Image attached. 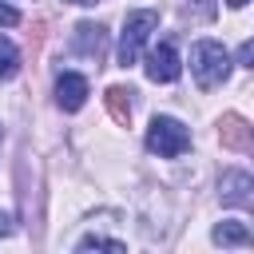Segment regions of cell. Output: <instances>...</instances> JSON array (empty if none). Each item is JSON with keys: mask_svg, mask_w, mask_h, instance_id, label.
<instances>
[{"mask_svg": "<svg viewBox=\"0 0 254 254\" xmlns=\"http://www.w3.org/2000/svg\"><path fill=\"white\" fill-rule=\"evenodd\" d=\"M218 198L226 206H242V210H254V175L250 171H226L218 179Z\"/></svg>", "mask_w": 254, "mask_h": 254, "instance_id": "5", "label": "cell"}, {"mask_svg": "<svg viewBox=\"0 0 254 254\" xmlns=\"http://www.w3.org/2000/svg\"><path fill=\"white\" fill-rule=\"evenodd\" d=\"M183 71V60H179V48L175 40H163L147 52V79L151 83H175Z\"/></svg>", "mask_w": 254, "mask_h": 254, "instance_id": "4", "label": "cell"}, {"mask_svg": "<svg viewBox=\"0 0 254 254\" xmlns=\"http://www.w3.org/2000/svg\"><path fill=\"white\" fill-rule=\"evenodd\" d=\"M4 234H12V218L0 210V238H4Z\"/></svg>", "mask_w": 254, "mask_h": 254, "instance_id": "16", "label": "cell"}, {"mask_svg": "<svg viewBox=\"0 0 254 254\" xmlns=\"http://www.w3.org/2000/svg\"><path fill=\"white\" fill-rule=\"evenodd\" d=\"M20 71V52L8 36H0V79H12Z\"/></svg>", "mask_w": 254, "mask_h": 254, "instance_id": "11", "label": "cell"}, {"mask_svg": "<svg viewBox=\"0 0 254 254\" xmlns=\"http://www.w3.org/2000/svg\"><path fill=\"white\" fill-rule=\"evenodd\" d=\"M238 64H242V67H250V71H254V40H246V44H242V48H238Z\"/></svg>", "mask_w": 254, "mask_h": 254, "instance_id": "15", "label": "cell"}, {"mask_svg": "<svg viewBox=\"0 0 254 254\" xmlns=\"http://www.w3.org/2000/svg\"><path fill=\"white\" fill-rule=\"evenodd\" d=\"M75 250H127V242H119V238H103V234H87V238L75 242Z\"/></svg>", "mask_w": 254, "mask_h": 254, "instance_id": "12", "label": "cell"}, {"mask_svg": "<svg viewBox=\"0 0 254 254\" xmlns=\"http://www.w3.org/2000/svg\"><path fill=\"white\" fill-rule=\"evenodd\" d=\"M190 147V131L171 119V115H155L151 127H147V151L159 155V159H179L183 151Z\"/></svg>", "mask_w": 254, "mask_h": 254, "instance_id": "3", "label": "cell"}, {"mask_svg": "<svg viewBox=\"0 0 254 254\" xmlns=\"http://www.w3.org/2000/svg\"><path fill=\"white\" fill-rule=\"evenodd\" d=\"M103 48H107V32H103V24H91V20L75 24V32H71V52L99 60V56H103Z\"/></svg>", "mask_w": 254, "mask_h": 254, "instance_id": "7", "label": "cell"}, {"mask_svg": "<svg viewBox=\"0 0 254 254\" xmlns=\"http://www.w3.org/2000/svg\"><path fill=\"white\" fill-rule=\"evenodd\" d=\"M218 139L222 147H242V151H254V127H246L238 115H226L218 123Z\"/></svg>", "mask_w": 254, "mask_h": 254, "instance_id": "8", "label": "cell"}, {"mask_svg": "<svg viewBox=\"0 0 254 254\" xmlns=\"http://www.w3.org/2000/svg\"><path fill=\"white\" fill-rule=\"evenodd\" d=\"M131 87H107V107H111V119L115 123H127L131 119Z\"/></svg>", "mask_w": 254, "mask_h": 254, "instance_id": "10", "label": "cell"}, {"mask_svg": "<svg viewBox=\"0 0 254 254\" xmlns=\"http://www.w3.org/2000/svg\"><path fill=\"white\" fill-rule=\"evenodd\" d=\"M155 28H159V12H151V8H139V12H131L123 20V32H119V67L139 64L143 44H147V36Z\"/></svg>", "mask_w": 254, "mask_h": 254, "instance_id": "2", "label": "cell"}, {"mask_svg": "<svg viewBox=\"0 0 254 254\" xmlns=\"http://www.w3.org/2000/svg\"><path fill=\"white\" fill-rule=\"evenodd\" d=\"M183 8H187L190 16H202V20L214 16V0H183Z\"/></svg>", "mask_w": 254, "mask_h": 254, "instance_id": "13", "label": "cell"}, {"mask_svg": "<svg viewBox=\"0 0 254 254\" xmlns=\"http://www.w3.org/2000/svg\"><path fill=\"white\" fill-rule=\"evenodd\" d=\"M0 135H4V131H0Z\"/></svg>", "mask_w": 254, "mask_h": 254, "instance_id": "19", "label": "cell"}, {"mask_svg": "<svg viewBox=\"0 0 254 254\" xmlns=\"http://www.w3.org/2000/svg\"><path fill=\"white\" fill-rule=\"evenodd\" d=\"M190 75H194V83H198L202 91L226 83V75H230V56H226V48H222L218 40H198V44L190 48Z\"/></svg>", "mask_w": 254, "mask_h": 254, "instance_id": "1", "label": "cell"}, {"mask_svg": "<svg viewBox=\"0 0 254 254\" xmlns=\"http://www.w3.org/2000/svg\"><path fill=\"white\" fill-rule=\"evenodd\" d=\"M87 79L79 75V71H60V79H56V103L64 107V111H79L83 103H87Z\"/></svg>", "mask_w": 254, "mask_h": 254, "instance_id": "6", "label": "cell"}, {"mask_svg": "<svg viewBox=\"0 0 254 254\" xmlns=\"http://www.w3.org/2000/svg\"><path fill=\"white\" fill-rule=\"evenodd\" d=\"M210 238H214L218 246H242V242H250V226L226 218V222H218V226L210 230Z\"/></svg>", "mask_w": 254, "mask_h": 254, "instance_id": "9", "label": "cell"}, {"mask_svg": "<svg viewBox=\"0 0 254 254\" xmlns=\"http://www.w3.org/2000/svg\"><path fill=\"white\" fill-rule=\"evenodd\" d=\"M226 4H230V8H242V4H250V0H226Z\"/></svg>", "mask_w": 254, "mask_h": 254, "instance_id": "17", "label": "cell"}, {"mask_svg": "<svg viewBox=\"0 0 254 254\" xmlns=\"http://www.w3.org/2000/svg\"><path fill=\"white\" fill-rule=\"evenodd\" d=\"M71 4H95V0H71Z\"/></svg>", "mask_w": 254, "mask_h": 254, "instance_id": "18", "label": "cell"}, {"mask_svg": "<svg viewBox=\"0 0 254 254\" xmlns=\"http://www.w3.org/2000/svg\"><path fill=\"white\" fill-rule=\"evenodd\" d=\"M0 24H4V28H12V24H20V12H16L12 4H4V0H0Z\"/></svg>", "mask_w": 254, "mask_h": 254, "instance_id": "14", "label": "cell"}]
</instances>
